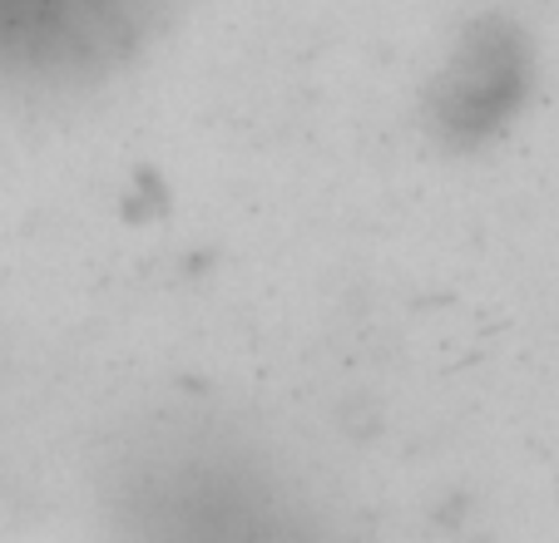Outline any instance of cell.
<instances>
[{"label": "cell", "instance_id": "1", "mask_svg": "<svg viewBox=\"0 0 559 543\" xmlns=\"http://www.w3.org/2000/svg\"><path fill=\"white\" fill-rule=\"evenodd\" d=\"M154 0H0V74L74 80L115 60Z\"/></svg>", "mask_w": 559, "mask_h": 543}]
</instances>
